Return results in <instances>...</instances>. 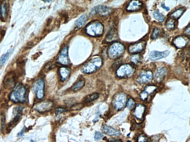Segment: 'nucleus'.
<instances>
[{
    "instance_id": "obj_1",
    "label": "nucleus",
    "mask_w": 190,
    "mask_h": 142,
    "mask_svg": "<svg viewBox=\"0 0 190 142\" xmlns=\"http://www.w3.org/2000/svg\"><path fill=\"white\" fill-rule=\"evenodd\" d=\"M26 88L24 85L21 83L18 84L10 94V100L15 103L24 102L26 101Z\"/></svg>"
},
{
    "instance_id": "obj_2",
    "label": "nucleus",
    "mask_w": 190,
    "mask_h": 142,
    "mask_svg": "<svg viewBox=\"0 0 190 142\" xmlns=\"http://www.w3.org/2000/svg\"><path fill=\"white\" fill-rule=\"evenodd\" d=\"M16 74L15 72L10 71L6 74L3 81L4 87L6 89H14L16 85Z\"/></svg>"
},
{
    "instance_id": "obj_3",
    "label": "nucleus",
    "mask_w": 190,
    "mask_h": 142,
    "mask_svg": "<svg viewBox=\"0 0 190 142\" xmlns=\"http://www.w3.org/2000/svg\"><path fill=\"white\" fill-rule=\"evenodd\" d=\"M127 97L124 93H119L115 95L112 100V104L115 109L117 111L123 109L127 103Z\"/></svg>"
},
{
    "instance_id": "obj_4",
    "label": "nucleus",
    "mask_w": 190,
    "mask_h": 142,
    "mask_svg": "<svg viewBox=\"0 0 190 142\" xmlns=\"http://www.w3.org/2000/svg\"><path fill=\"white\" fill-rule=\"evenodd\" d=\"M134 69L129 64H125L121 66L116 71L118 77L121 78H127L131 77L134 74Z\"/></svg>"
},
{
    "instance_id": "obj_5",
    "label": "nucleus",
    "mask_w": 190,
    "mask_h": 142,
    "mask_svg": "<svg viewBox=\"0 0 190 142\" xmlns=\"http://www.w3.org/2000/svg\"><path fill=\"white\" fill-rule=\"evenodd\" d=\"M45 83L43 80L40 79L35 83L33 86V89L36 93L37 99H42L44 96Z\"/></svg>"
},
{
    "instance_id": "obj_6",
    "label": "nucleus",
    "mask_w": 190,
    "mask_h": 142,
    "mask_svg": "<svg viewBox=\"0 0 190 142\" xmlns=\"http://www.w3.org/2000/svg\"><path fill=\"white\" fill-rule=\"evenodd\" d=\"M54 106V103L51 100H45L36 104L34 109L40 113H43L51 110Z\"/></svg>"
},
{
    "instance_id": "obj_7",
    "label": "nucleus",
    "mask_w": 190,
    "mask_h": 142,
    "mask_svg": "<svg viewBox=\"0 0 190 142\" xmlns=\"http://www.w3.org/2000/svg\"><path fill=\"white\" fill-rule=\"evenodd\" d=\"M111 48L110 50L113 52L111 54L112 57H120L119 55H122L125 51V48L123 45L122 44L116 43L114 44Z\"/></svg>"
},
{
    "instance_id": "obj_8",
    "label": "nucleus",
    "mask_w": 190,
    "mask_h": 142,
    "mask_svg": "<svg viewBox=\"0 0 190 142\" xmlns=\"http://www.w3.org/2000/svg\"><path fill=\"white\" fill-rule=\"evenodd\" d=\"M101 130L103 133L109 136H119L121 135L119 130L105 125L102 126Z\"/></svg>"
},
{
    "instance_id": "obj_9",
    "label": "nucleus",
    "mask_w": 190,
    "mask_h": 142,
    "mask_svg": "<svg viewBox=\"0 0 190 142\" xmlns=\"http://www.w3.org/2000/svg\"><path fill=\"white\" fill-rule=\"evenodd\" d=\"M169 52L168 50L160 52L154 50L150 53L149 55V60L155 61L160 60L162 58L167 57L169 55Z\"/></svg>"
},
{
    "instance_id": "obj_10",
    "label": "nucleus",
    "mask_w": 190,
    "mask_h": 142,
    "mask_svg": "<svg viewBox=\"0 0 190 142\" xmlns=\"http://www.w3.org/2000/svg\"><path fill=\"white\" fill-rule=\"evenodd\" d=\"M152 77H153V74L152 72L148 71L140 74L138 77L137 81L139 83H146L152 81Z\"/></svg>"
},
{
    "instance_id": "obj_11",
    "label": "nucleus",
    "mask_w": 190,
    "mask_h": 142,
    "mask_svg": "<svg viewBox=\"0 0 190 142\" xmlns=\"http://www.w3.org/2000/svg\"><path fill=\"white\" fill-rule=\"evenodd\" d=\"M145 44L143 41L131 44L129 48V52L131 53L141 52L143 51Z\"/></svg>"
},
{
    "instance_id": "obj_12",
    "label": "nucleus",
    "mask_w": 190,
    "mask_h": 142,
    "mask_svg": "<svg viewBox=\"0 0 190 142\" xmlns=\"http://www.w3.org/2000/svg\"><path fill=\"white\" fill-rule=\"evenodd\" d=\"M142 3L140 1H132L130 2L127 7V10L129 12H135L140 10Z\"/></svg>"
},
{
    "instance_id": "obj_13",
    "label": "nucleus",
    "mask_w": 190,
    "mask_h": 142,
    "mask_svg": "<svg viewBox=\"0 0 190 142\" xmlns=\"http://www.w3.org/2000/svg\"><path fill=\"white\" fill-rule=\"evenodd\" d=\"M188 42V39L185 36H179L176 38L173 41L174 45L179 48L184 47L187 46Z\"/></svg>"
},
{
    "instance_id": "obj_14",
    "label": "nucleus",
    "mask_w": 190,
    "mask_h": 142,
    "mask_svg": "<svg viewBox=\"0 0 190 142\" xmlns=\"http://www.w3.org/2000/svg\"><path fill=\"white\" fill-rule=\"evenodd\" d=\"M145 106L142 104H139L136 107L134 111V115L139 120L142 119L145 112Z\"/></svg>"
},
{
    "instance_id": "obj_15",
    "label": "nucleus",
    "mask_w": 190,
    "mask_h": 142,
    "mask_svg": "<svg viewBox=\"0 0 190 142\" xmlns=\"http://www.w3.org/2000/svg\"><path fill=\"white\" fill-rule=\"evenodd\" d=\"M167 71L165 68H161L158 69L155 74V79L157 82H161L165 78Z\"/></svg>"
},
{
    "instance_id": "obj_16",
    "label": "nucleus",
    "mask_w": 190,
    "mask_h": 142,
    "mask_svg": "<svg viewBox=\"0 0 190 142\" xmlns=\"http://www.w3.org/2000/svg\"><path fill=\"white\" fill-rule=\"evenodd\" d=\"M96 11L102 16H107L112 13V9L108 8L106 6H99L96 8Z\"/></svg>"
},
{
    "instance_id": "obj_17",
    "label": "nucleus",
    "mask_w": 190,
    "mask_h": 142,
    "mask_svg": "<svg viewBox=\"0 0 190 142\" xmlns=\"http://www.w3.org/2000/svg\"><path fill=\"white\" fill-rule=\"evenodd\" d=\"M7 4L4 2L1 3L0 5V15L1 18L3 20H6L8 16Z\"/></svg>"
},
{
    "instance_id": "obj_18",
    "label": "nucleus",
    "mask_w": 190,
    "mask_h": 142,
    "mask_svg": "<svg viewBox=\"0 0 190 142\" xmlns=\"http://www.w3.org/2000/svg\"><path fill=\"white\" fill-rule=\"evenodd\" d=\"M99 94L97 93L90 94L84 98L83 102L85 104H88L94 100H96L99 98Z\"/></svg>"
},
{
    "instance_id": "obj_19",
    "label": "nucleus",
    "mask_w": 190,
    "mask_h": 142,
    "mask_svg": "<svg viewBox=\"0 0 190 142\" xmlns=\"http://www.w3.org/2000/svg\"><path fill=\"white\" fill-rule=\"evenodd\" d=\"M185 11V10L183 8L178 9L171 14V18L175 19V20L179 19L184 13Z\"/></svg>"
},
{
    "instance_id": "obj_20",
    "label": "nucleus",
    "mask_w": 190,
    "mask_h": 142,
    "mask_svg": "<svg viewBox=\"0 0 190 142\" xmlns=\"http://www.w3.org/2000/svg\"><path fill=\"white\" fill-rule=\"evenodd\" d=\"M69 73V70L65 68H62L59 70V74L62 81H65L67 79Z\"/></svg>"
},
{
    "instance_id": "obj_21",
    "label": "nucleus",
    "mask_w": 190,
    "mask_h": 142,
    "mask_svg": "<svg viewBox=\"0 0 190 142\" xmlns=\"http://www.w3.org/2000/svg\"><path fill=\"white\" fill-rule=\"evenodd\" d=\"M175 19L171 17L167 19L165 23L167 29L169 30H172L174 29L175 25Z\"/></svg>"
},
{
    "instance_id": "obj_22",
    "label": "nucleus",
    "mask_w": 190,
    "mask_h": 142,
    "mask_svg": "<svg viewBox=\"0 0 190 142\" xmlns=\"http://www.w3.org/2000/svg\"><path fill=\"white\" fill-rule=\"evenodd\" d=\"M11 53V50H9L6 54H4L1 57H0V67L2 66L6 63V61L8 60Z\"/></svg>"
},
{
    "instance_id": "obj_23",
    "label": "nucleus",
    "mask_w": 190,
    "mask_h": 142,
    "mask_svg": "<svg viewBox=\"0 0 190 142\" xmlns=\"http://www.w3.org/2000/svg\"><path fill=\"white\" fill-rule=\"evenodd\" d=\"M85 82L83 81H78L73 85L72 87V90L73 91H77L81 90L85 86Z\"/></svg>"
},
{
    "instance_id": "obj_24",
    "label": "nucleus",
    "mask_w": 190,
    "mask_h": 142,
    "mask_svg": "<svg viewBox=\"0 0 190 142\" xmlns=\"http://www.w3.org/2000/svg\"><path fill=\"white\" fill-rule=\"evenodd\" d=\"M157 87L156 86H154V85H149L146 86L144 91L147 93L148 96H149V95H151L157 89Z\"/></svg>"
},
{
    "instance_id": "obj_25",
    "label": "nucleus",
    "mask_w": 190,
    "mask_h": 142,
    "mask_svg": "<svg viewBox=\"0 0 190 142\" xmlns=\"http://www.w3.org/2000/svg\"><path fill=\"white\" fill-rule=\"evenodd\" d=\"M153 16L155 18L160 22L164 21L165 16L162 14L160 13L158 11H155L153 12Z\"/></svg>"
},
{
    "instance_id": "obj_26",
    "label": "nucleus",
    "mask_w": 190,
    "mask_h": 142,
    "mask_svg": "<svg viewBox=\"0 0 190 142\" xmlns=\"http://www.w3.org/2000/svg\"><path fill=\"white\" fill-rule=\"evenodd\" d=\"M117 31L115 28H113L109 31V33L107 35V38L110 40L114 39L113 38L117 37Z\"/></svg>"
},
{
    "instance_id": "obj_27",
    "label": "nucleus",
    "mask_w": 190,
    "mask_h": 142,
    "mask_svg": "<svg viewBox=\"0 0 190 142\" xmlns=\"http://www.w3.org/2000/svg\"><path fill=\"white\" fill-rule=\"evenodd\" d=\"M160 31L158 28H156L154 29L152 34H151V38L152 40H156L158 38L159 36Z\"/></svg>"
},
{
    "instance_id": "obj_28",
    "label": "nucleus",
    "mask_w": 190,
    "mask_h": 142,
    "mask_svg": "<svg viewBox=\"0 0 190 142\" xmlns=\"http://www.w3.org/2000/svg\"><path fill=\"white\" fill-rule=\"evenodd\" d=\"M141 60V57L140 55H133L131 58V60L132 62L134 64H137Z\"/></svg>"
},
{
    "instance_id": "obj_29",
    "label": "nucleus",
    "mask_w": 190,
    "mask_h": 142,
    "mask_svg": "<svg viewBox=\"0 0 190 142\" xmlns=\"http://www.w3.org/2000/svg\"><path fill=\"white\" fill-rule=\"evenodd\" d=\"M134 104H135V102L134 99L130 98L127 102L126 105L128 108H129V109H131L134 107Z\"/></svg>"
},
{
    "instance_id": "obj_30",
    "label": "nucleus",
    "mask_w": 190,
    "mask_h": 142,
    "mask_svg": "<svg viewBox=\"0 0 190 142\" xmlns=\"http://www.w3.org/2000/svg\"><path fill=\"white\" fill-rule=\"evenodd\" d=\"M83 104H76L71 106V109L73 110H79L83 108Z\"/></svg>"
},
{
    "instance_id": "obj_31",
    "label": "nucleus",
    "mask_w": 190,
    "mask_h": 142,
    "mask_svg": "<svg viewBox=\"0 0 190 142\" xmlns=\"http://www.w3.org/2000/svg\"><path fill=\"white\" fill-rule=\"evenodd\" d=\"M6 121V117H5V116L3 115H1V128L2 131H3L4 129Z\"/></svg>"
},
{
    "instance_id": "obj_32",
    "label": "nucleus",
    "mask_w": 190,
    "mask_h": 142,
    "mask_svg": "<svg viewBox=\"0 0 190 142\" xmlns=\"http://www.w3.org/2000/svg\"><path fill=\"white\" fill-rule=\"evenodd\" d=\"M147 137L143 134H140L138 137V142H147Z\"/></svg>"
},
{
    "instance_id": "obj_33",
    "label": "nucleus",
    "mask_w": 190,
    "mask_h": 142,
    "mask_svg": "<svg viewBox=\"0 0 190 142\" xmlns=\"http://www.w3.org/2000/svg\"><path fill=\"white\" fill-rule=\"evenodd\" d=\"M103 134L99 132H96L95 133V139L96 140L99 141L103 138Z\"/></svg>"
},
{
    "instance_id": "obj_34",
    "label": "nucleus",
    "mask_w": 190,
    "mask_h": 142,
    "mask_svg": "<svg viewBox=\"0 0 190 142\" xmlns=\"http://www.w3.org/2000/svg\"><path fill=\"white\" fill-rule=\"evenodd\" d=\"M67 110L65 109L64 108L59 107V108H56L55 110V112H56L57 114H59L63 113V112H65Z\"/></svg>"
},
{
    "instance_id": "obj_35",
    "label": "nucleus",
    "mask_w": 190,
    "mask_h": 142,
    "mask_svg": "<svg viewBox=\"0 0 190 142\" xmlns=\"http://www.w3.org/2000/svg\"><path fill=\"white\" fill-rule=\"evenodd\" d=\"M159 138L158 136L152 137L150 139V141L149 142H158Z\"/></svg>"
},
{
    "instance_id": "obj_36",
    "label": "nucleus",
    "mask_w": 190,
    "mask_h": 142,
    "mask_svg": "<svg viewBox=\"0 0 190 142\" xmlns=\"http://www.w3.org/2000/svg\"><path fill=\"white\" fill-rule=\"evenodd\" d=\"M44 69L46 72H48L50 70V68H52L51 63H50V64H48L47 65L45 66L44 68Z\"/></svg>"
},
{
    "instance_id": "obj_37",
    "label": "nucleus",
    "mask_w": 190,
    "mask_h": 142,
    "mask_svg": "<svg viewBox=\"0 0 190 142\" xmlns=\"http://www.w3.org/2000/svg\"><path fill=\"white\" fill-rule=\"evenodd\" d=\"M25 130H26L25 127H24V128H23L22 129V130L20 132L18 133V136L21 137L22 136L23 134H24V131H25Z\"/></svg>"
},
{
    "instance_id": "obj_38",
    "label": "nucleus",
    "mask_w": 190,
    "mask_h": 142,
    "mask_svg": "<svg viewBox=\"0 0 190 142\" xmlns=\"http://www.w3.org/2000/svg\"><path fill=\"white\" fill-rule=\"evenodd\" d=\"M161 6L163 8L165 9V10H166L167 11H169V10H170V8H169L167 7V6H165L164 3L161 4Z\"/></svg>"
},
{
    "instance_id": "obj_39",
    "label": "nucleus",
    "mask_w": 190,
    "mask_h": 142,
    "mask_svg": "<svg viewBox=\"0 0 190 142\" xmlns=\"http://www.w3.org/2000/svg\"></svg>"
}]
</instances>
